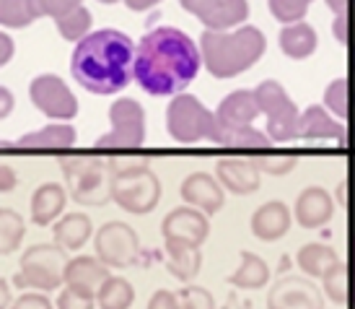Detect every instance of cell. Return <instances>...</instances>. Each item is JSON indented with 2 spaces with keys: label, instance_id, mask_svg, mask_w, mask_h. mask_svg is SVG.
Here are the masks:
<instances>
[{
  "label": "cell",
  "instance_id": "48",
  "mask_svg": "<svg viewBox=\"0 0 355 309\" xmlns=\"http://www.w3.org/2000/svg\"><path fill=\"white\" fill-rule=\"evenodd\" d=\"M223 309H254L252 307V301L241 299V297H236V294H231L226 299V304H223Z\"/></svg>",
  "mask_w": 355,
  "mask_h": 309
},
{
  "label": "cell",
  "instance_id": "18",
  "mask_svg": "<svg viewBox=\"0 0 355 309\" xmlns=\"http://www.w3.org/2000/svg\"><path fill=\"white\" fill-rule=\"evenodd\" d=\"M347 130L343 120H337L324 104H311L298 117V133L301 140H345Z\"/></svg>",
  "mask_w": 355,
  "mask_h": 309
},
{
  "label": "cell",
  "instance_id": "50",
  "mask_svg": "<svg viewBox=\"0 0 355 309\" xmlns=\"http://www.w3.org/2000/svg\"><path fill=\"white\" fill-rule=\"evenodd\" d=\"M161 0H125V6H128L130 10H148L153 8V6H158Z\"/></svg>",
  "mask_w": 355,
  "mask_h": 309
},
{
  "label": "cell",
  "instance_id": "32",
  "mask_svg": "<svg viewBox=\"0 0 355 309\" xmlns=\"http://www.w3.org/2000/svg\"><path fill=\"white\" fill-rule=\"evenodd\" d=\"M55 24H58V31L62 40L76 42V44H78L83 37H89L91 34L94 16H91V10L86 8V6H78V8H73L70 13H65V16L55 19Z\"/></svg>",
  "mask_w": 355,
  "mask_h": 309
},
{
  "label": "cell",
  "instance_id": "51",
  "mask_svg": "<svg viewBox=\"0 0 355 309\" xmlns=\"http://www.w3.org/2000/svg\"><path fill=\"white\" fill-rule=\"evenodd\" d=\"M327 8L332 10L335 16H340V13H347V8H350V0H324Z\"/></svg>",
  "mask_w": 355,
  "mask_h": 309
},
{
  "label": "cell",
  "instance_id": "23",
  "mask_svg": "<svg viewBox=\"0 0 355 309\" xmlns=\"http://www.w3.org/2000/svg\"><path fill=\"white\" fill-rule=\"evenodd\" d=\"M65 187L58 185V182H44L34 190L31 195V221L37 226H50L52 221L62 216V208H65Z\"/></svg>",
  "mask_w": 355,
  "mask_h": 309
},
{
  "label": "cell",
  "instance_id": "10",
  "mask_svg": "<svg viewBox=\"0 0 355 309\" xmlns=\"http://www.w3.org/2000/svg\"><path fill=\"white\" fill-rule=\"evenodd\" d=\"M94 247H96V258L107 268H130V265H135L140 255L138 231L128 226L125 221H109L96 231Z\"/></svg>",
  "mask_w": 355,
  "mask_h": 309
},
{
  "label": "cell",
  "instance_id": "49",
  "mask_svg": "<svg viewBox=\"0 0 355 309\" xmlns=\"http://www.w3.org/2000/svg\"><path fill=\"white\" fill-rule=\"evenodd\" d=\"M13 299H10V286L6 278H0V309H10Z\"/></svg>",
  "mask_w": 355,
  "mask_h": 309
},
{
  "label": "cell",
  "instance_id": "13",
  "mask_svg": "<svg viewBox=\"0 0 355 309\" xmlns=\"http://www.w3.org/2000/svg\"><path fill=\"white\" fill-rule=\"evenodd\" d=\"M179 3L210 31L239 29L249 16L247 0H179Z\"/></svg>",
  "mask_w": 355,
  "mask_h": 309
},
{
  "label": "cell",
  "instance_id": "24",
  "mask_svg": "<svg viewBox=\"0 0 355 309\" xmlns=\"http://www.w3.org/2000/svg\"><path fill=\"white\" fill-rule=\"evenodd\" d=\"M91 234H94V224H91L86 213H65L52 226L55 244H60L65 252L68 249H80L91 240Z\"/></svg>",
  "mask_w": 355,
  "mask_h": 309
},
{
  "label": "cell",
  "instance_id": "11",
  "mask_svg": "<svg viewBox=\"0 0 355 309\" xmlns=\"http://www.w3.org/2000/svg\"><path fill=\"white\" fill-rule=\"evenodd\" d=\"M29 97L34 107L50 120L68 122L78 115V99L60 76H52V73L37 76L29 86Z\"/></svg>",
  "mask_w": 355,
  "mask_h": 309
},
{
  "label": "cell",
  "instance_id": "3",
  "mask_svg": "<svg viewBox=\"0 0 355 309\" xmlns=\"http://www.w3.org/2000/svg\"><path fill=\"white\" fill-rule=\"evenodd\" d=\"M267 50V37L257 26H239L231 31L205 29L200 37V55L207 73L218 81L236 78L262 60Z\"/></svg>",
  "mask_w": 355,
  "mask_h": 309
},
{
  "label": "cell",
  "instance_id": "52",
  "mask_svg": "<svg viewBox=\"0 0 355 309\" xmlns=\"http://www.w3.org/2000/svg\"><path fill=\"white\" fill-rule=\"evenodd\" d=\"M99 3H107V6H112V3H119V0H99Z\"/></svg>",
  "mask_w": 355,
  "mask_h": 309
},
{
  "label": "cell",
  "instance_id": "36",
  "mask_svg": "<svg viewBox=\"0 0 355 309\" xmlns=\"http://www.w3.org/2000/svg\"><path fill=\"white\" fill-rule=\"evenodd\" d=\"M267 8L272 13V19L280 21L283 26L304 21L309 13V6H304L301 0H267Z\"/></svg>",
  "mask_w": 355,
  "mask_h": 309
},
{
  "label": "cell",
  "instance_id": "39",
  "mask_svg": "<svg viewBox=\"0 0 355 309\" xmlns=\"http://www.w3.org/2000/svg\"><path fill=\"white\" fill-rule=\"evenodd\" d=\"M31 13L40 19V16H52V19H60L70 13L73 8L83 6V0H29Z\"/></svg>",
  "mask_w": 355,
  "mask_h": 309
},
{
  "label": "cell",
  "instance_id": "21",
  "mask_svg": "<svg viewBox=\"0 0 355 309\" xmlns=\"http://www.w3.org/2000/svg\"><path fill=\"white\" fill-rule=\"evenodd\" d=\"M109 278V268L99 258H89V255H78V258L68 260V265L62 270V283L80 289L86 294H94L101 289V283Z\"/></svg>",
  "mask_w": 355,
  "mask_h": 309
},
{
  "label": "cell",
  "instance_id": "38",
  "mask_svg": "<svg viewBox=\"0 0 355 309\" xmlns=\"http://www.w3.org/2000/svg\"><path fill=\"white\" fill-rule=\"evenodd\" d=\"M259 167V172L265 174H272V177H283L288 172L296 169L298 156H280V153H267V156H254L252 159Z\"/></svg>",
  "mask_w": 355,
  "mask_h": 309
},
{
  "label": "cell",
  "instance_id": "35",
  "mask_svg": "<svg viewBox=\"0 0 355 309\" xmlns=\"http://www.w3.org/2000/svg\"><path fill=\"white\" fill-rule=\"evenodd\" d=\"M37 19L31 13L29 0H0V24L10 29H24Z\"/></svg>",
  "mask_w": 355,
  "mask_h": 309
},
{
  "label": "cell",
  "instance_id": "14",
  "mask_svg": "<svg viewBox=\"0 0 355 309\" xmlns=\"http://www.w3.org/2000/svg\"><path fill=\"white\" fill-rule=\"evenodd\" d=\"M267 309H324L322 291L304 276H283L267 294Z\"/></svg>",
  "mask_w": 355,
  "mask_h": 309
},
{
  "label": "cell",
  "instance_id": "30",
  "mask_svg": "<svg viewBox=\"0 0 355 309\" xmlns=\"http://www.w3.org/2000/svg\"><path fill=\"white\" fill-rule=\"evenodd\" d=\"M166 268L174 278H179L182 283L198 278L200 265H202L200 247H166Z\"/></svg>",
  "mask_w": 355,
  "mask_h": 309
},
{
  "label": "cell",
  "instance_id": "46",
  "mask_svg": "<svg viewBox=\"0 0 355 309\" xmlns=\"http://www.w3.org/2000/svg\"><path fill=\"white\" fill-rule=\"evenodd\" d=\"M13 50H16L13 40H10L6 31H0V68H3L6 62H10V58H13Z\"/></svg>",
  "mask_w": 355,
  "mask_h": 309
},
{
  "label": "cell",
  "instance_id": "40",
  "mask_svg": "<svg viewBox=\"0 0 355 309\" xmlns=\"http://www.w3.org/2000/svg\"><path fill=\"white\" fill-rule=\"evenodd\" d=\"M94 307H96V297L80 289H73V286H65L58 294V299H55V309H94Z\"/></svg>",
  "mask_w": 355,
  "mask_h": 309
},
{
  "label": "cell",
  "instance_id": "54",
  "mask_svg": "<svg viewBox=\"0 0 355 309\" xmlns=\"http://www.w3.org/2000/svg\"><path fill=\"white\" fill-rule=\"evenodd\" d=\"M353 265H355V240H353Z\"/></svg>",
  "mask_w": 355,
  "mask_h": 309
},
{
  "label": "cell",
  "instance_id": "25",
  "mask_svg": "<svg viewBox=\"0 0 355 309\" xmlns=\"http://www.w3.org/2000/svg\"><path fill=\"white\" fill-rule=\"evenodd\" d=\"M16 146L21 149H70V146H76V128L68 122H52L42 130L21 135Z\"/></svg>",
  "mask_w": 355,
  "mask_h": 309
},
{
  "label": "cell",
  "instance_id": "45",
  "mask_svg": "<svg viewBox=\"0 0 355 309\" xmlns=\"http://www.w3.org/2000/svg\"><path fill=\"white\" fill-rule=\"evenodd\" d=\"M16 185H19L16 172L10 169L8 164H0V192H10V190H16Z\"/></svg>",
  "mask_w": 355,
  "mask_h": 309
},
{
  "label": "cell",
  "instance_id": "34",
  "mask_svg": "<svg viewBox=\"0 0 355 309\" xmlns=\"http://www.w3.org/2000/svg\"><path fill=\"white\" fill-rule=\"evenodd\" d=\"M324 107L337 120L350 117V78L340 76V78L329 81V86L324 89Z\"/></svg>",
  "mask_w": 355,
  "mask_h": 309
},
{
  "label": "cell",
  "instance_id": "8",
  "mask_svg": "<svg viewBox=\"0 0 355 309\" xmlns=\"http://www.w3.org/2000/svg\"><path fill=\"white\" fill-rule=\"evenodd\" d=\"M112 130L96 140V149L107 151H135L146 143V110L138 99L119 97L109 107Z\"/></svg>",
  "mask_w": 355,
  "mask_h": 309
},
{
  "label": "cell",
  "instance_id": "41",
  "mask_svg": "<svg viewBox=\"0 0 355 309\" xmlns=\"http://www.w3.org/2000/svg\"><path fill=\"white\" fill-rule=\"evenodd\" d=\"M107 167H109V174H125V172L146 169L148 159H143V156H112Z\"/></svg>",
  "mask_w": 355,
  "mask_h": 309
},
{
  "label": "cell",
  "instance_id": "17",
  "mask_svg": "<svg viewBox=\"0 0 355 309\" xmlns=\"http://www.w3.org/2000/svg\"><path fill=\"white\" fill-rule=\"evenodd\" d=\"M293 224V213L283 200H270L262 203L259 208L252 213L249 229L259 242H277L283 240Z\"/></svg>",
  "mask_w": 355,
  "mask_h": 309
},
{
  "label": "cell",
  "instance_id": "44",
  "mask_svg": "<svg viewBox=\"0 0 355 309\" xmlns=\"http://www.w3.org/2000/svg\"><path fill=\"white\" fill-rule=\"evenodd\" d=\"M347 31H350V16H347V13L335 16V21H332V34H335V40L340 42V44H347V42H350Z\"/></svg>",
  "mask_w": 355,
  "mask_h": 309
},
{
  "label": "cell",
  "instance_id": "29",
  "mask_svg": "<svg viewBox=\"0 0 355 309\" xmlns=\"http://www.w3.org/2000/svg\"><path fill=\"white\" fill-rule=\"evenodd\" d=\"M96 304L99 309H130L135 304V289L128 278L109 276L101 283V289L96 291Z\"/></svg>",
  "mask_w": 355,
  "mask_h": 309
},
{
  "label": "cell",
  "instance_id": "4",
  "mask_svg": "<svg viewBox=\"0 0 355 309\" xmlns=\"http://www.w3.org/2000/svg\"><path fill=\"white\" fill-rule=\"evenodd\" d=\"M216 125V112L207 110L198 97L177 94L168 101L166 130L177 143H184V146H195V143H202V140L213 143Z\"/></svg>",
  "mask_w": 355,
  "mask_h": 309
},
{
  "label": "cell",
  "instance_id": "26",
  "mask_svg": "<svg viewBox=\"0 0 355 309\" xmlns=\"http://www.w3.org/2000/svg\"><path fill=\"white\" fill-rule=\"evenodd\" d=\"M213 143L236 151H267L272 146V140L267 138V133L257 130L254 125H247V128H223V125H216Z\"/></svg>",
  "mask_w": 355,
  "mask_h": 309
},
{
  "label": "cell",
  "instance_id": "7",
  "mask_svg": "<svg viewBox=\"0 0 355 309\" xmlns=\"http://www.w3.org/2000/svg\"><path fill=\"white\" fill-rule=\"evenodd\" d=\"M257 104L262 115H267V138L272 140V146L291 143L298 133V112L296 101L288 97L280 81H262L254 89Z\"/></svg>",
  "mask_w": 355,
  "mask_h": 309
},
{
  "label": "cell",
  "instance_id": "33",
  "mask_svg": "<svg viewBox=\"0 0 355 309\" xmlns=\"http://www.w3.org/2000/svg\"><path fill=\"white\" fill-rule=\"evenodd\" d=\"M26 234L24 219L13 208H0V255H10L21 247Z\"/></svg>",
  "mask_w": 355,
  "mask_h": 309
},
{
  "label": "cell",
  "instance_id": "6",
  "mask_svg": "<svg viewBox=\"0 0 355 309\" xmlns=\"http://www.w3.org/2000/svg\"><path fill=\"white\" fill-rule=\"evenodd\" d=\"M68 265L65 249L60 244H34L24 252L21 268L13 276V283L19 289H37L42 294L58 291L62 286V270Z\"/></svg>",
  "mask_w": 355,
  "mask_h": 309
},
{
  "label": "cell",
  "instance_id": "1",
  "mask_svg": "<svg viewBox=\"0 0 355 309\" xmlns=\"http://www.w3.org/2000/svg\"><path fill=\"white\" fill-rule=\"evenodd\" d=\"M202 55L200 47L177 26L148 31L135 47L132 76L150 97H177L198 78Z\"/></svg>",
  "mask_w": 355,
  "mask_h": 309
},
{
  "label": "cell",
  "instance_id": "16",
  "mask_svg": "<svg viewBox=\"0 0 355 309\" xmlns=\"http://www.w3.org/2000/svg\"><path fill=\"white\" fill-rule=\"evenodd\" d=\"M335 216V200L319 185L301 190V195L296 198L293 206V219L301 229H322L329 219Z\"/></svg>",
  "mask_w": 355,
  "mask_h": 309
},
{
  "label": "cell",
  "instance_id": "20",
  "mask_svg": "<svg viewBox=\"0 0 355 309\" xmlns=\"http://www.w3.org/2000/svg\"><path fill=\"white\" fill-rule=\"evenodd\" d=\"M262 115L259 104H257L254 91L239 89L234 94H228L226 99L218 104L216 110V122L223 128H247Z\"/></svg>",
  "mask_w": 355,
  "mask_h": 309
},
{
  "label": "cell",
  "instance_id": "19",
  "mask_svg": "<svg viewBox=\"0 0 355 309\" xmlns=\"http://www.w3.org/2000/svg\"><path fill=\"white\" fill-rule=\"evenodd\" d=\"M216 180L234 195H252L262 185V172L252 159H223L216 167Z\"/></svg>",
  "mask_w": 355,
  "mask_h": 309
},
{
  "label": "cell",
  "instance_id": "47",
  "mask_svg": "<svg viewBox=\"0 0 355 309\" xmlns=\"http://www.w3.org/2000/svg\"><path fill=\"white\" fill-rule=\"evenodd\" d=\"M13 94H10V89H6V86H0V120H6L10 112H13Z\"/></svg>",
  "mask_w": 355,
  "mask_h": 309
},
{
  "label": "cell",
  "instance_id": "2",
  "mask_svg": "<svg viewBox=\"0 0 355 309\" xmlns=\"http://www.w3.org/2000/svg\"><path fill=\"white\" fill-rule=\"evenodd\" d=\"M135 42L125 31L101 29L76 44L70 58V73L80 86L96 97H109L128 89L135 65Z\"/></svg>",
  "mask_w": 355,
  "mask_h": 309
},
{
  "label": "cell",
  "instance_id": "9",
  "mask_svg": "<svg viewBox=\"0 0 355 309\" xmlns=\"http://www.w3.org/2000/svg\"><path fill=\"white\" fill-rule=\"evenodd\" d=\"M109 195L122 210L135 213V216H146V213L156 208L158 200H161V182L150 172V167L125 172V174H112Z\"/></svg>",
  "mask_w": 355,
  "mask_h": 309
},
{
  "label": "cell",
  "instance_id": "31",
  "mask_svg": "<svg viewBox=\"0 0 355 309\" xmlns=\"http://www.w3.org/2000/svg\"><path fill=\"white\" fill-rule=\"evenodd\" d=\"M324 283V294L329 301H335L337 307H345L350 304V265L343 262V260H337L332 268L327 270V276L322 278Z\"/></svg>",
  "mask_w": 355,
  "mask_h": 309
},
{
  "label": "cell",
  "instance_id": "12",
  "mask_svg": "<svg viewBox=\"0 0 355 309\" xmlns=\"http://www.w3.org/2000/svg\"><path fill=\"white\" fill-rule=\"evenodd\" d=\"M161 234L166 247H202L210 234V221L202 210L179 206L161 221Z\"/></svg>",
  "mask_w": 355,
  "mask_h": 309
},
{
  "label": "cell",
  "instance_id": "15",
  "mask_svg": "<svg viewBox=\"0 0 355 309\" xmlns=\"http://www.w3.org/2000/svg\"><path fill=\"white\" fill-rule=\"evenodd\" d=\"M179 195H182V200L187 206L202 210L205 216L218 213V210L223 208V203H226L220 182L216 177H210L207 172H195V174L184 177L182 187H179Z\"/></svg>",
  "mask_w": 355,
  "mask_h": 309
},
{
  "label": "cell",
  "instance_id": "42",
  "mask_svg": "<svg viewBox=\"0 0 355 309\" xmlns=\"http://www.w3.org/2000/svg\"><path fill=\"white\" fill-rule=\"evenodd\" d=\"M10 309H55V304L42 291H37V294H21L19 299H13Z\"/></svg>",
  "mask_w": 355,
  "mask_h": 309
},
{
  "label": "cell",
  "instance_id": "22",
  "mask_svg": "<svg viewBox=\"0 0 355 309\" xmlns=\"http://www.w3.org/2000/svg\"><path fill=\"white\" fill-rule=\"evenodd\" d=\"M277 44H280V52L286 58H291V60H306L319 47V34H316V29L311 24L298 21V24H288V26L280 29Z\"/></svg>",
  "mask_w": 355,
  "mask_h": 309
},
{
  "label": "cell",
  "instance_id": "37",
  "mask_svg": "<svg viewBox=\"0 0 355 309\" xmlns=\"http://www.w3.org/2000/svg\"><path fill=\"white\" fill-rule=\"evenodd\" d=\"M177 299L179 309H216L213 294L202 289V286H192V283H187L184 289L177 291Z\"/></svg>",
  "mask_w": 355,
  "mask_h": 309
},
{
  "label": "cell",
  "instance_id": "28",
  "mask_svg": "<svg viewBox=\"0 0 355 309\" xmlns=\"http://www.w3.org/2000/svg\"><path fill=\"white\" fill-rule=\"evenodd\" d=\"M228 283L234 289H244V291H257L265 289L270 283V268L267 262L259 255L249 252V249H241V265L234 276H228Z\"/></svg>",
  "mask_w": 355,
  "mask_h": 309
},
{
  "label": "cell",
  "instance_id": "53",
  "mask_svg": "<svg viewBox=\"0 0 355 309\" xmlns=\"http://www.w3.org/2000/svg\"><path fill=\"white\" fill-rule=\"evenodd\" d=\"M301 3H304V6H311V3H314V0H301Z\"/></svg>",
  "mask_w": 355,
  "mask_h": 309
},
{
  "label": "cell",
  "instance_id": "5",
  "mask_svg": "<svg viewBox=\"0 0 355 309\" xmlns=\"http://www.w3.org/2000/svg\"><path fill=\"white\" fill-rule=\"evenodd\" d=\"M60 167L65 172V185H68V195L78 206H91L99 208L107 206L112 195H109V180L107 164L96 156H65L60 161Z\"/></svg>",
  "mask_w": 355,
  "mask_h": 309
},
{
  "label": "cell",
  "instance_id": "27",
  "mask_svg": "<svg viewBox=\"0 0 355 309\" xmlns=\"http://www.w3.org/2000/svg\"><path fill=\"white\" fill-rule=\"evenodd\" d=\"M337 252L329 244H324V242H309V244H304V247L298 249L296 255V262L298 268H301V273H304L306 278H324L327 270L332 268L337 262Z\"/></svg>",
  "mask_w": 355,
  "mask_h": 309
},
{
  "label": "cell",
  "instance_id": "43",
  "mask_svg": "<svg viewBox=\"0 0 355 309\" xmlns=\"http://www.w3.org/2000/svg\"><path fill=\"white\" fill-rule=\"evenodd\" d=\"M146 309H179V299H177V291H168V289H158L153 297H150L148 307Z\"/></svg>",
  "mask_w": 355,
  "mask_h": 309
}]
</instances>
